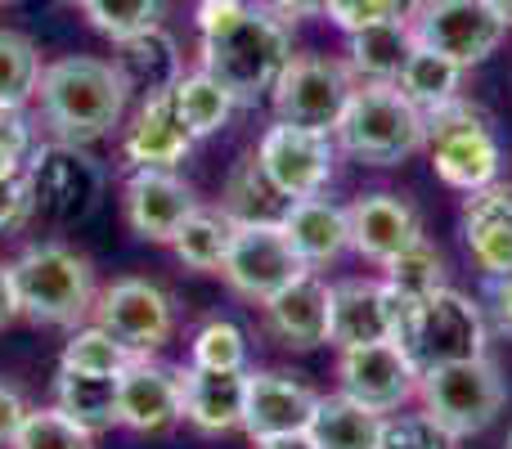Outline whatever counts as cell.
<instances>
[{"mask_svg": "<svg viewBox=\"0 0 512 449\" xmlns=\"http://www.w3.org/2000/svg\"><path fill=\"white\" fill-rule=\"evenodd\" d=\"M198 194L189 180H180L176 171H158V167H144L126 176L122 189V212L126 225L144 238V243H167L180 234V225L198 212Z\"/></svg>", "mask_w": 512, "mask_h": 449, "instance_id": "15", "label": "cell"}, {"mask_svg": "<svg viewBox=\"0 0 512 449\" xmlns=\"http://www.w3.org/2000/svg\"><path fill=\"white\" fill-rule=\"evenodd\" d=\"M32 216H36V207H32V189H27V180L23 176L0 180V234L23 229Z\"/></svg>", "mask_w": 512, "mask_h": 449, "instance_id": "43", "label": "cell"}, {"mask_svg": "<svg viewBox=\"0 0 512 449\" xmlns=\"http://www.w3.org/2000/svg\"><path fill=\"white\" fill-rule=\"evenodd\" d=\"M230 238H234V221L221 207H198V212L180 225V234L171 238V252L180 256L185 270L221 274L225 256H230Z\"/></svg>", "mask_w": 512, "mask_h": 449, "instance_id": "30", "label": "cell"}, {"mask_svg": "<svg viewBox=\"0 0 512 449\" xmlns=\"http://www.w3.org/2000/svg\"><path fill=\"white\" fill-rule=\"evenodd\" d=\"M369 342H391L387 283L382 279L328 283V346L351 351V346H369Z\"/></svg>", "mask_w": 512, "mask_h": 449, "instance_id": "22", "label": "cell"}, {"mask_svg": "<svg viewBox=\"0 0 512 449\" xmlns=\"http://www.w3.org/2000/svg\"><path fill=\"white\" fill-rule=\"evenodd\" d=\"M23 167H27V158H23V153H14L5 140H0V180H14V176H23Z\"/></svg>", "mask_w": 512, "mask_h": 449, "instance_id": "47", "label": "cell"}, {"mask_svg": "<svg viewBox=\"0 0 512 449\" xmlns=\"http://www.w3.org/2000/svg\"><path fill=\"white\" fill-rule=\"evenodd\" d=\"M427 117V149L432 171L441 185L459 194H481L495 180H504V144L495 135V117L472 99H450Z\"/></svg>", "mask_w": 512, "mask_h": 449, "instance_id": "6", "label": "cell"}, {"mask_svg": "<svg viewBox=\"0 0 512 449\" xmlns=\"http://www.w3.org/2000/svg\"><path fill=\"white\" fill-rule=\"evenodd\" d=\"M135 360H140V355L126 351V346L117 342L108 328L81 324V328H72V337L63 342L59 369H68V373H99V378H117V373L131 369Z\"/></svg>", "mask_w": 512, "mask_h": 449, "instance_id": "35", "label": "cell"}, {"mask_svg": "<svg viewBox=\"0 0 512 449\" xmlns=\"http://www.w3.org/2000/svg\"><path fill=\"white\" fill-rule=\"evenodd\" d=\"M72 5H81V0H72Z\"/></svg>", "mask_w": 512, "mask_h": 449, "instance_id": "52", "label": "cell"}, {"mask_svg": "<svg viewBox=\"0 0 512 449\" xmlns=\"http://www.w3.org/2000/svg\"><path fill=\"white\" fill-rule=\"evenodd\" d=\"M333 144L360 167H400L427 149V117L400 95L396 81H360L333 131Z\"/></svg>", "mask_w": 512, "mask_h": 449, "instance_id": "4", "label": "cell"}, {"mask_svg": "<svg viewBox=\"0 0 512 449\" xmlns=\"http://www.w3.org/2000/svg\"><path fill=\"white\" fill-rule=\"evenodd\" d=\"M9 449H95V436L81 432L72 418H63L59 409H32L27 423L18 427Z\"/></svg>", "mask_w": 512, "mask_h": 449, "instance_id": "38", "label": "cell"}, {"mask_svg": "<svg viewBox=\"0 0 512 449\" xmlns=\"http://www.w3.org/2000/svg\"><path fill=\"white\" fill-rule=\"evenodd\" d=\"M18 319V292H14V274H9V265L0 261V333H5L9 324Z\"/></svg>", "mask_w": 512, "mask_h": 449, "instance_id": "45", "label": "cell"}, {"mask_svg": "<svg viewBox=\"0 0 512 449\" xmlns=\"http://www.w3.org/2000/svg\"><path fill=\"white\" fill-rule=\"evenodd\" d=\"M490 9H495L499 18H504V27H512V0H486Z\"/></svg>", "mask_w": 512, "mask_h": 449, "instance_id": "50", "label": "cell"}, {"mask_svg": "<svg viewBox=\"0 0 512 449\" xmlns=\"http://www.w3.org/2000/svg\"><path fill=\"white\" fill-rule=\"evenodd\" d=\"M355 72L346 68V59H328V54H297L283 68L279 86L270 90L274 122L301 126V131L333 135L342 122L346 104L355 95Z\"/></svg>", "mask_w": 512, "mask_h": 449, "instance_id": "9", "label": "cell"}, {"mask_svg": "<svg viewBox=\"0 0 512 449\" xmlns=\"http://www.w3.org/2000/svg\"><path fill=\"white\" fill-rule=\"evenodd\" d=\"M256 449H315V445H310V436L301 432V436H279V441H261Z\"/></svg>", "mask_w": 512, "mask_h": 449, "instance_id": "48", "label": "cell"}, {"mask_svg": "<svg viewBox=\"0 0 512 449\" xmlns=\"http://www.w3.org/2000/svg\"><path fill=\"white\" fill-rule=\"evenodd\" d=\"M27 414H32V405L23 400V391L0 382V445H14V436H18V427L27 423Z\"/></svg>", "mask_w": 512, "mask_h": 449, "instance_id": "44", "label": "cell"}, {"mask_svg": "<svg viewBox=\"0 0 512 449\" xmlns=\"http://www.w3.org/2000/svg\"><path fill=\"white\" fill-rule=\"evenodd\" d=\"M382 283H387L391 292H400L405 301L432 297L436 288H445V256H441V247H432L427 238H418V243L405 247L396 261L382 265Z\"/></svg>", "mask_w": 512, "mask_h": 449, "instance_id": "36", "label": "cell"}, {"mask_svg": "<svg viewBox=\"0 0 512 449\" xmlns=\"http://www.w3.org/2000/svg\"><path fill=\"white\" fill-rule=\"evenodd\" d=\"M41 50L27 32L0 27V113H23L41 86Z\"/></svg>", "mask_w": 512, "mask_h": 449, "instance_id": "32", "label": "cell"}, {"mask_svg": "<svg viewBox=\"0 0 512 449\" xmlns=\"http://www.w3.org/2000/svg\"><path fill=\"white\" fill-rule=\"evenodd\" d=\"M351 252L364 256L369 265H387L396 261L405 247H414L423 234V212L409 203L405 194H391V189H378V194H360L351 207Z\"/></svg>", "mask_w": 512, "mask_h": 449, "instance_id": "17", "label": "cell"}, {"mask_svg": "<svg viewBox=\"0 0 512 449\" xmlns=\"http://www.w3.org/2000/svg\"><path fill=\"white\" fill-rule=\"evenodd\" d=\"M508 27L486 0H423L414 14V41L454 59L463 72L499 54Z\"/></svg>", "mask_w": 512, "mask_h": 449, "instance_id": "12", "label": "cell"}, {"mask_svg": "<svg viewBox=\"0 0 512 449\" xmlns=\"http://www.w3.org/2000/svg\"><path fill=\"white\" fill-rule=\"evenodd\" d=\"M180 373V396H185V423L203 436L243 432V396H248V373H203L185 364Z\"/></svg>", "mask_w": 512, "mask_h": 449, "instance_id": "24", "label": "cell"}, {"mask_svg": "<svg viewBox=\"0 0 512 449\" xmlns=\"http://www.w3.org/2000/svg\"><path fill=\"white\" fill-rule=\"evenodd\" d=\"M279 225L288 234L292 252L301 256L306 270H328L351 252V212L333 198L315 194V198H297V203H283Z\"/></svg>", "mask_w": 512, "mask_h": 449, "instance_id": "19", "label": "cell"}, {"mask_svg": "<svg viewBox=\"0 0 512 449\" xmlns=\"http://www.w3.org/2000/svg\"><path fill=\"white\" fill-rule=\"evenodd\" d=\"M463 243L486 279L512 274V185L495 180L463 203Z\"/></svg>", "mask_w": 512, "mask_h": 449, "instance_id": "23", "label": "cell"}, {"mask_svg": "<svg viewBox=\"0 0 512 449\" xmlns=\"http://www.w3.org/2000/svg\"><path fill=\"white\" fill-rule=\"evenodd\" d=\"M23 180L32 189L36 216H45L50 225H81L99 212L104 198V167L90 158L81 144H36L27 153Z\"/></svg>", "mask_w": 512, "mask_h": 449, "instance_id": "8", "label": "cell"}, {"mask_svg": "<svg viewBox=\"0 0 512 449\" xmlns=\"http://www.w3.org/2000/svg\"><path fill=\"white\" fill-rule=\"evenodd\" d=\"M292 59H297L292 54V23L274 14L270 5H252L243 23H234L230 32L198 41V68L221 81L239 108L270 99V90L279 86Z\"/></svg>", "mask_w": 512, "mask_h": 449, "instance_id": "3", "label": "cell"}, {"mask_svg": "<svg viewBox=\"0 0 512 449\" xmlns=\"http://www.w3.org/2000/svg\"><path fill=\"white\" fill-rule=\"evenodd\" d=\"M270 9L279 18H288V23H297V18H315L328 9V0H270Z\"/></svg>", "mask_w": 512, "mask_h": 449, "instance_id": "46", "label": "cell"}, {"mask_svg": "<svg viewBox=\"0 0 512 449\" xmlns=\"http://www.w3.org/2000/svg\"><path fill=\"white\" fill-rule=\"evenodd\" d=\"M117 418L126 432L162 436L176 423H185V396H180V373L162 369L153 360H135L117 373Z\"/></svg>", "mask_w": 512, "mask_h": 449, "instance_id": "18", "label": "cell"}, {"mask_svg": "<svg viewBox=\"0 0 512 449\" xmlns=\"http://www.w3.org/2000/svg\"><path fill=\"white\" fill-rule=\"evenodd\" d=\"M18 315L54 328H81V319L95 315V265L68 243H32L14 265Z\"/></svg>", "mask_w": 512, "mask_h": 449, "instance_id": "5", "label": "cell"}, {"mask_svg": "<svg viewBox=\"0 0 512 449\" xmlns=\"http://www.w3.org/2000/svg\"><path fill=\"white\" fill-rule=\"evenodd\" d=\"M504 449H512V427H508V445H504Z\"/></svg>", "mask_w": 512, "mask_h": 449, "instance_id": "51", "label": "cell"}, {"mask_svg": "<svg viewBox=\"0 0 512 449\" xmlns=\"http://www.w3.org/2000/svg\"><path fill=\"white\" fill-rule=\"evenodd\" d=\"M171 104H176V117L185 122V131L194 135V140H207V135L225 131L234 117V99L230 90L221 86L216 77H207L203 68L185 72V77L176 81V90H171Z\"/></svg>", "mask_w": 512, "mask_h": 449, "instance_id": "29", "label": "cell"}, {"mask_svg": "<svg viewBox=\"0 0 512 449\" xmlns=\"http://www.w3.org/2000/svg\"><path fill=\"white\" fill-rule=\"evenodd\" d=\"M481 315L490 333L512 337V274H495L481 283Z\"/></svg>", "mask_w": 512, "mask_h": 449, "instance_id": "41", "label": "cell"}, {"mask_svg": "<svg viewBox=\"0 0 512 449\" xmlns=\"http://www.w3.org/2000/svg\"><path fill=\"white\" fill-rule=\"evenodd\" d=\"M315 449H382V414L337 396H319L315 418L306 427Z\"/></svg>", "mask_w": 512, "mask_h": 449, "instance_id": "28", "label": "cell"}, {"mask_svg": "<svg viewBox=\"0 0 512 449\" xmlns=\"http://www.w3.org/2000/svg\"><path fill=\"white\" fill-rule=\"evenodd\" d=\"M194 144L198 140L185 131V122L176 117L171 95H153V99H140L135 117L126 122L122 158H126V167L131 171H144V167L176 171V162H185Z\"/></svg>", "mask_w": 512, "mask_h": 449, "instance_id": "20", "label": "cell"}, {"mask_svg": "<svg viewBox=\"0 0 512 449\" xmlns=\"http://www.w3.org/2000/svg\"><path fill=\"white\" fill-rule=\"evenodd\" d=\"M54 409L90 436L122 427V418H117V378H99V373L59 369V378H54Z\"/></svg>", "mask_w": 512, "mask_h": 449, "instance_id": "27", "label": "cell"}, {"mask_svg": "<svg viewBox=\"0 0 512 449\" xmlns=\"http://www.w3.org/2000/svg\"><path fill=\"white\" fill-rule=\"evenodd\" d=\"M256 167L270 180V189L283 203H297V198H315L328 189L337 171V144L333 135L319 131H301V126L274 122L265 126L261 144H256Z\"/></svg>", "mask_w": 512, "mask_h": 449, "instance_id": "10", "label": "cell"}, {"mask_svg": "<svg viewBox=\"0 0 512 449\" xmlns=\"http://www.w3.org/2000/svg\"><path fill=\"white\" fill-rule=\"evenodd\" d=\"M248 333L234 319H203L189 337V364L203 373H248Z\"/></svg>", "mask_w": 512, "mask_h": 449, "instance_id": "34", "label": "cell"}, {"mask_svg": "<svg viewBox=\"0 0 512 449\" xmlns=\"http://www.w3.org/2000/svg\"><path fill=\"white\" fill-rule=\"evenodd\" d=\"M324 18L337 27V32L355 36V32H364V27L391 18V14H387V5H382V0H328Z\"/></svg>", "mask_w": 512, "mask_h": 449, "instance_id": "40", "label": "cell"}, {"mask_svg": "<svg viewBox=\"0 0 512 449\" xmlns=\"http://www.w3.org/2000/svg\"><path fill=\"white\" fill-rule=\"evenodd\" d=\"M387 315H391V342L414 360L418 373L486 355L490 328L486 315H481V301L450 288V283L423 301H405L400 292L387 288Z\"/></svg>", "mask_w": 512, "mask_h": 449, "instance_id": "2", "label": "cell"}, {"mask_svg": "<svg viewBox=\"0 0 512 449\" xmlns=\"http://www.w3.org/2000/svg\"><path fill=\"white\" fill-rule=\"evenodd\" d=\"M252 9V0H198L194 23H198V41L203 36H221L234 23H243V14Z\"/></svg>", "mask_w": 512, "mask_h": 449, "instance_id": "42", "label": "cell"}, {"mask_svg": "<svg viewBox=\"0 0 512 449\" xmlns=\"http://www.w3.org/2000/svg\"><path fill=\"white\" fill-rule=\"evenodd\" d=\"M418 400H423V414H432L445 432H454L459 441L481 436L508 405V382L490 355L477 360H459L432 369L418 378Z\"/></svg>", "mask_w": 512, "mask_h": 449, "instance_id": "7", "label": "cell"}, {"mask_svg": "<svg viewBox=\"0 0 512 449\" xmlns=\"http://www.w3.org/2000/svg\"><path fill=\"white\" fill-rule=\"evenodd\" d=\"M414 45L418 41L409 18H382V23L346 36V68L355 72V81H396Z\"/></svg>", "mask_w": 512, "mask_h": 449, "instance_id": "26", "label": "cell"}, {"mask_svg": "<svg viewBox=\"0 0 512 449\" xmlns=\"http://www.w3.org/2000/svg\"><path fill=\"white\" fill-rule=\"evenodd\" d=\"M95 324L140 360H153L176 333V301L149 279H117L95 297Z\"/></svg>", "mask_w": 512, "mask_h": 449, "instance_id": "13", "label": "cell"}, {"mask_svg": "<svg viewBox=\"0 0 512 449\" xmlns=\"http://www.w3.org/2000/svg\"><path fill=\"white\" fill-rule=\"evenodd\" d=\"M265 328L288 351L328 346V279H319L315 270L297 274L288 288L265 301Z\"/></svg>", "mask_w": 512, "mask_h": 449, "instance_id": "21", "label": "cell"}, {"mask_svg": "<svg viewBox=\"0 0 512 449\" xmlns=\"http://www.w3.org/2000/svg\"><path fill=\"white\" fill-rule=\"evenodd\" d=\"M382 5H387L391 18H409V23H414V14H418V5H423V0H382Z\"/></svg>", "mask_w": 512, "mask_h": 449, "instance_id": "49", "label": "cell"}, {"mask_svg": "<svg viewBox=\"0 0 512 449\" xmlns=\"http://www.w3.org/2000/svg\"><path fill=\"white\" fill-rule=\"evenodd\" d=\"M319 391H310L301 378L279 369L248 373V396H243V436L252 445L279 441V436H301L315 418Z\"/></svg>", "mask_w": 512, "mask_h": 449, "instance_id": "16", "label": "cell"}, {"mask_svg": "<svg viewBox=\"0 0 512 449\" xmlns=\"http://www.w3.org/2000/svg\"><path fill=\"white\" fill-rule=\"evenodd\" d=\"M418 378L423 373L414 369V360L396 342H369L337 351V391L382 418L400 414L418 396Z\"/></svg>", "mask_w": 512, "mask_h": 449, "instance_id": "14", "label": "cell"}, {"mask_svg": "<svg viewBox=\"0 0 512 449\" xmlns=\"http://www.w3.org/2000/svg\"><path fill=\"white\" fill-rule=\"evenodd\" d=\"M283 198L270 189V180L261 176V167H256V153H243L239 162L230 167V176H225V189H221V212L230 216L234 225L239 221H279L283 212Z\"/></svg>", "mask_w": 512, "mask_h": 449, "instance_id": "33", "label": "cell"}, {"mask_svg": "<svg viewBox=\"0 0 512 449\" xmlns=\"http://www.w3.org/2000/svg\"><path fill=\"white\" fill-rule=\"evenodd\" d=\"M297 274H306L301 256L292 252L279 221H239L230 238V256L221 265V279L252 306H265L274 292H283Z\"/></svg>", "mask_w": 512, "mask_h": 449, "instance_id": "11", "label": "cell"}, {"mask_svg": "<svg viewBox=\"0 0 512 449\" xmlns=\"http://www.w3.org/2000/svg\"><path fill=\"white\" fill-rule=\"evenodd\" d=\"M396 86L414 108L432 113V108L459 99L463 68L454 59H445V54L427 50V45H414V54L405 59V68H400V77H396Z\"/></svg>", "mask_w": 512, "mask_h": 449, "instance_id": "31", "label": "cell"}, {"mask_svg": "<svg viewBox=\"0 0 512 449\" xmlns=\"http://www.w3.org/2000/svg\"><path fill=\"white\" fill-rule=\"evenodd\" d=\"M86 18L108 36L113 45L131 41V36L149 32V27H162V9L167 0H81Z\"/></svg>", "mask_w": 512, "mask_h": 449, "instance_id": "37", "label": "cell"}, {"mask_svg": "<svg viewBox=\"0 0 512 449\" xmlns=\"http://www.w3.org/2000/svg\"><path fill=\"white\" fill-rule=\"evenodd\" d=\"M117 72H122L126 90L140 99H153V95H171L176 81L185 77V59H180V45L167 27H149V32L131 36V41L117 45L113 54Z\"/></svg>", "mask_w": 512, "mask_h": 449, "instance_id": "25", "label": "cell"}, {"mask_svg": "<svg viewBox=\"0 0 512 449\" xmlns=\"http://www.w3.org/2000/svg\"><path fill=\"white\" fill-rule=\"evenodd\" d=\"M36 104H41V122L50 140L86 149L95 140H108L122 126L131 90H126L113 59L68 54V59H54L41 68Z\"/></svg>", "mask_w": 512, "mask_h": 449, "instance_id": "1", "label": "cell"}, {"mask_svg": "<svg viewBox=\"0 0 512 449\" xmlns=\"http://www.w3.org/2000/svg\"><path fill=\"white\" fill-rule=\"evenodd\" d=\"M382 449H459V436L445 432L432 414H387L382 418Z\"/></svg>", "mask_w": 512, "mask_h": 449, "instance_id": "39", "label": "cell"}]
</instances>
